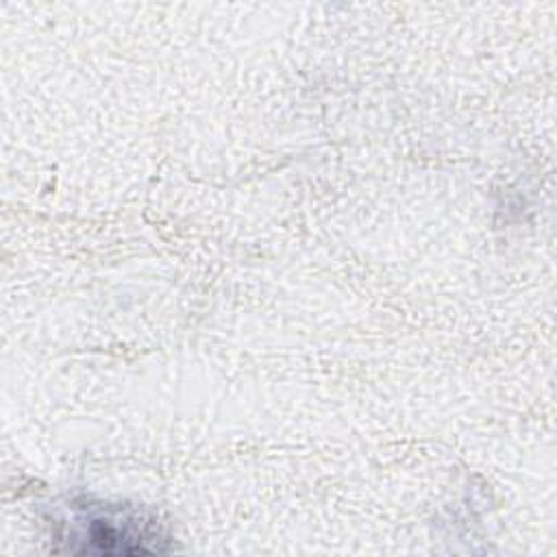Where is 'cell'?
I'll return each instance as SVG.
<instances>
[{
    "label": "cell",
    "mask_w": 557,
    "mask_h": 557,
    "mask_svg": "<svg viewBox=\"0 0 557 557\" xmlns=\"http://www.w3.org/2000/svg\"><path fill=\"white\" fill-rule=\"evenodd\" d=\"M72 516L61 520V540L76 553L135 555L159 553L163 542L150 518L131 507L115 505H74Z\"/></svg>",
    "instance_id": "1"
}]
</instances>
